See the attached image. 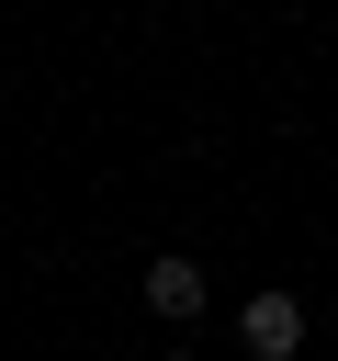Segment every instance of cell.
I'll use <instances>...</instances> for the list:
<instances>
[{
	"instance_id": "6da1fadb",
	"label": "cell",
	"mask_w": 338,
	"mask_h": 361,
	"mask_svg": "<svg viewBox=\"0 0 338 361\" xmlns=\"http://www.w3.org/2000/svg\"><path fill=\"white\" fill-rule=\"evenodd\" d=\"M237 327H248V350H259V361H293V350H304V305H293V293H248V305H237Z\"/></svg>"
},
{
	"instance_id": "3957f363",
	"label": "cell",
	"mask_w": 338,
	"mask_h": 361,
	"mask_svg": "<svg viewBox=\"0 0 338 361\" xmlns=\"http://www.w3.org/2000/svg\"><path fill=\"white\" fill-rule=\"evenodd\" d=\"M169 361H192V350H169Z\"/></svg>"
},
{
	"instance_id": "7a4b0ae2",
	"label": "cell",
	"mask_w": 338,
	"mask_h": 361,
	"mask_svg": "<svg viewBox=\"0 0 338 361\" xmlns=\"http://www.w3.org/2000/svg\"><path fill=\"white\" fill-rule=\"evenodd\" d=\"M203 293H214V282H203L192 259H146V305H158L169 327H192V316H203Z\"/></svg>"
}]
</instances>
